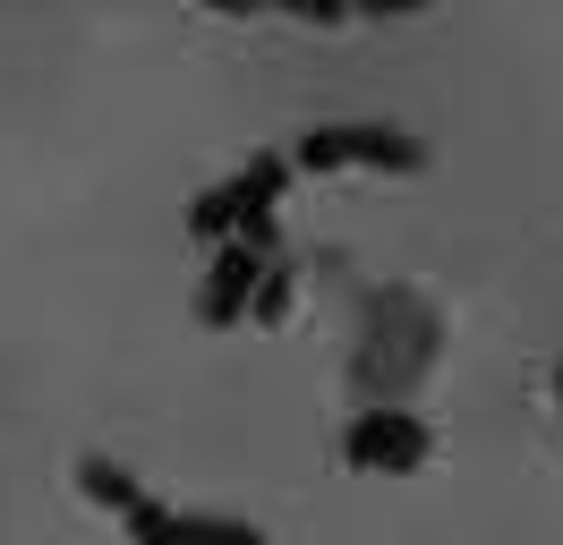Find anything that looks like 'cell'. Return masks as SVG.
<instances>
[{
	"label": "cell",
	"instance_id": "277c9868",
	"mask_svg": "<svg viewBox=\"0 0 563 545\" xmlns=\"http://www.w3.org/2000/svg\"><path fill=\"white\" fill-rule=\"evenodd\" d=\"M77 486H86V494H95V503H103V511H129V503H137V494H145L137 477L120 469V460H103V452H77Z\"/></svg>",
	"mask_w": 563,
	"mask_h": 545
},
{
	"label": "cell",
	"instance_id": "5b68a950",
	"mask_svg": "<svg viewBox=\"0 0 563 545\" xmlns=\"http://www.w3.org/2000/svg\"><path fill=\"white\" fill-rule=\"evenodd\" d=\"M188 545H265L247 520H206V511H188Z\"/></svg>",
	"mask_w": 563,
	"mask_h": 545
},
{
	"label": "cell",
	"instance_id": "8992f818",
	"mask_svg": "<svg viewBox=\"0 0 563 545\" xmlns=\"http://www.w3.org/2000/svg\"><path fill=\"white\" fill-rule=\"evenodd\" d=\"M282 307H290V265H265V281H256V324H282Z\"/></svg>",
	"mask_w": 563,
	"mask_h": 545
},
{
	"label": "cell",
	"instance_id": "6da1fadb",
	"mask_svg": "<svg viewBox=\"0 0 563 545\" xmlns=\"http://www.w3.org/2000/svg\"><path fill=\"white\" fill-rule=\"evenodd\" d=\"M299 170H342V163H367V170H427V145L410 129H385V120H324L290 145Z\"/></svg>",
	"mask_w": 563,
	"mask_h": 545
},
{
	"label": "cell",
	"instance_id": "52a82bcc",
	"mask_svg": "<svg viewBox=\"0 0 563 545\" xmlns=\"http://www.w3.org/2000/svg\"><path fill=\"white\" fill-rule=\"evenodd\" d=\"M555 409H563V358H555Z\"/></svg>",
	"mask_w": 563,
	"mask_h": 545
},
{
	"label": "cell",
	"instance_id": "7a4b0ae2",
	"mask_svg": "<svg viewBox=\"0 0 563 545\" xmlns=\"http://www.w3.org/2000/svg\"><path fill=\"white\" fill-rule=\"evenodd\" d=\"M427 452H435V435H427L410 409H367V418L342 426V460L351 469H419Z\"/></svg>",
	"mask_w": 563,
	"mask_h": 545
},
{
	"label": "cell",
	"instance_id": "3957f363",
	"mask_svg": "<svg viewBox=\"0 0 563 545\" xmlns=\"http://www.w3.org/2000/svg\"><path fill=\"white\" fill-rule=\"evenodd\" d=\"M256 281H265V256L231 238V247H213L206 281H197V324H240L247 307H256Z\"/></svg>",
	"mask_w": 563,
	"mask_h": 545
}]
</instances>
